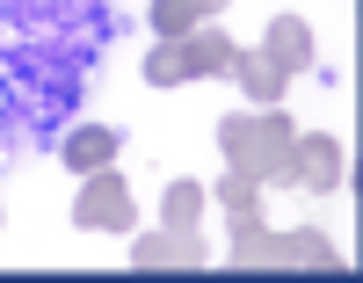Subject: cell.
Instances as JSON below:
<instances>
[{
  "mask_svg": "<svg viewBox=\"0 0 363 283\" xmlns=\"http://www.w3.org/2000/svg\"><path fill=\"white\" fill-rule=\"evenodd\" d=\"M291 116L284 109H255V116H225L218 123V152H225V167L240 174H255L262 189L269 182H284V160H291Z\"/></svg>",
  "mask_w": 363,
  "mask_h": 283,
  "instance_id": "6da1fadb",
  "label": "cell"
},
{
  "mask_svg": "<svg viewBox=\"0 0 363 283\" xmlns=\"http://www.w3.org/2000/svg\"><path fill=\"white\" fill-rule=\"evenodd\" d=\"M73 226L80 233H138V204L116 167H95L80 174V196H73Z\"/></svg>",
  "mask_w": 363,
  "mask_h": 283,
  "instance_id": "7a4b0ae2",
  "label": "cell"
},
{
  "mask_svg": "<svg viewBox=\"0 0 363 283\" xmlns=\"http://www.w3.org/2000/svg\"><path fill=\"white\" fill-rule=\"evenodd\" d=\"M342 138H327V131H298L291 138V160H284V182L298 189H342Z\"/></svg>",
  "mask_w": 363,
  "mask_h": 283,
  "instance_id": "3957f363",
  "label": "cell"
},
{
  "mask_svg": "<svg viewBox=\"0 0 363 283\" xmlns=\"http://www.w3.org/2000/svg\"><path fill=\"white\" fill-rule=\"evenodd\" d=\"M313 51H320V44H313V22H298V15H269V29H262V58H269L284 80L306 73Z\"/></svg>",
  "mask_w": 363,
  "mask_h": 283,
  "instance_id": "277c9868",
  "label": "cell"
},
{
  "mask_svg": "<svg viewBox=\"0 0 363 283\" xmlns=\"http://www.w3.org/2000/svg\"><path fill=\"white\" fill-rule=\"evenodd\" d=\"M211 262V247L196 240V233H153V240H131V269H145V276H153V269H203Z\"/></svg>",
  "mask_w": 363,
  "mask_h": 283,
  "instance_id": "5b68a950",
  "label": "cell"
},
{
  "mask_svg": "<svg viewBox=\"0 0 363 283\" xmlns=\"http://www.w3.org/2000/svg\"><path fill=\"white\" fill-rule=\"evenodd\" d=\"M225 255H233V269H277V255H284V233H269L262 226V211H247V218H225Z\"/></svg>",
  "mask_w": 363,
  "mask_h": 283,
  "instance_id": "8992f818",
  "label": "cell"
},
{
  "mask_svg": "<svg viewBox=\"0 0 363 283\" xmlns=\"http://www.w3.org/2000/svg\"><path fill=\"white\" fill-rule=\"evenodd\" d=\"M116 145H124L116 123H80V131L58 145V160H66L73 174H95V167H116Z\"/></svg>",
  "mask_w": 363,
  "mask_h": 283,
  "instance_id": "52a82bcc",
  "label": "cell"
},
{
  "mask_svg": "<svg viewBox=\"0 0 363 283\" xmlns=\"http://www.w3.org/2000/svg\"><path fill=\"white\" fill-rule=\"evenodd\" d=\"M182 44H189V66H196V80H233V37H225V29H211V22H196L189 29V37H182Z\"/></svg>",
  "mask_w": 363,
  "mask_h": 283,
  "instance_id": "ba28073f",
  "label": "cell"
},
{
  "mask_svg": "<svg viewBox=\"0 0 363 283\" xmlns=\"http://www.w3.org/2000/svg\"><path fill=\"white\" fill-rule=\"evenodd\" d=\"M233 80L247 87V102H255V109H277V102H284V87H291L262 51H233Z\"/></svg>",
  "mask_w": 363,
  "mask_h": 283,
  "instance_id": "9c48e42d",
  "label": "cell"
},
{
  "mask_svg": "<svg viewBox=\"0 0 363 283\" xmlns=\"http://www.w3.org/2000/svg\"><path fill=\"white\" fill-rule=\"evenodd\" d=\"M277 269H342V255H335V240L327 233H284V255H277Z\"/></svg>",
  "mask_w": 363,
  "mask_h": 283,
  "instance_id": "30bf717a",
  "label": "cell"
},
{
  "mask_svg": "<svg viewBox=\"0 0 363 283\" xmlns=\"http://www.w3.org/2000/svg\"><path fill=\"white\" fill-rule=\"evenodd\" d=\"M145 80H153V87H182V80H196L189 44H182V37H160V44H153V58H145Z\"/></svg>",
  "mask_w": 363,
  "mask_h": 283,
  "instance_id": "8fae6325",
  "label": "cell"
},
{
  "mask_svg": "<svg viewBox=\"0 0 363 283\" xmlns=\"http://www.w3.org/2000/svg\"><path fill=\"white\" fill-rule=\"evenodd\" d=\"M211 8H225V0H153V29L160 37H189L196 22H211Z\"/></svg>",
  "mask_w": 363,
  "mask_h": 283,
  "instance_id": "7c38bea8",
  "label": "cell"
},
{
  "mask_svg": "<svg viewBox=\"0 0 363 283\" xmlns=\"http://www.w3.org/2000/svg\"><path fill=\"white\" fill-rule=\"evenodd\" d=\"M160 218H167L174 233H196V218H203V189L174 174V182H167V196H160Z\"/></svg>",
  "mask_w": 363,
  "mask_h": 283,
  "instance_id": "4fadbf2b",
  "label": "cell"
},
{
  "mask_svg": "<svg viewBox=\"0 0 363 283\" xmlns=\"http://www.w3.org/2000/svg\"><path fill=\"white\" fill-rule=\"evenodd\" d=\"M218 211H225V218L262 211V182H255V174H240V167H225V182H218Z\"/></svg>",
  "mask_w": 363,
  "mask_h": 283,
  "instance_id": "5bb4252c",
  "label": "cell"
}]
</instances>
